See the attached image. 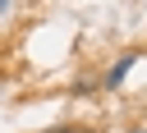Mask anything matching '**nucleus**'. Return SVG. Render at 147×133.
Segmentation results:
<instances>
[{"instance_id": "1", "label": "nucleus", "mask_w": 147, "mask_h": 133, "mask_svg": "<svg viewBox=\"0 0 147 133\" xmlns=\"http://www.w3.org/2000/svg\"><path fill=\"white\" fill-rule=\"evenodd\" d=\"M133 64H138V60H133V55H124V60H119V64H115V69L106 73V87H119V83H124V73H129Z\"/></svg>"}, {"instance_id": "2", "label": "nucleus", "mask_w": 147, "mask_h": 133, "mask_svg": "<svg viewBox=\"0 0 147 133\" xmlns=\"http://www.w3.org/2000/svg\"><path fill=\"white\" fill-rule=\"evenodd\" d=\"M46 133H92V128H74V124H60V128H46Z\"/></svg>"}, {"instance_id": "3", "label": "nucleus", "mask_w": 147, "mask_h": 133, "mask_svg": "<svg viewBox=\"0 0 147 133\" xmlns=\"http://www.w3.org/2000/svg\"><path fill=\"white\" fill-rule=\"evenodd\" d=\"M5 9H9V0H0V14H5Z\"/></svg>"}]
</instances>
